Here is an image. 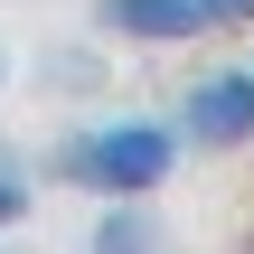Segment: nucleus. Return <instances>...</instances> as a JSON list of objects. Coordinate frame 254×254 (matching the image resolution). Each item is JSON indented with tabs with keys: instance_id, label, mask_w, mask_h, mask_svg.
Segmentation results:
<instances>
[{
	"instance_id": "1",
	"label": "nucleus",
	"mask_w": 254,
	"mask_h": 254,
	"mask_svg": "<svg viewBox=\"0 0 254 254\" xmlns=\"http://www.w3.org/2000/svg\"><path fill=\"white\" fill-rule=\"evenodd\" d=\"M47 170L85 198H160V179L179 170V123L160 113H85L57 132Z\"/></svg>"
},
{
	"instance_id": "2",
	"label": "nucleus",
	"mask_w": 254,
	"mask_h": 254,
	"mask_svg": "<svg viewBox=\"0 0 254 254\" xmlns=\"http://www.w3.org/2000/svg\"><path fill=\"white\" fill-rule=\"evenodd\" d=\"M179 141L189 151H245L254 141V66H207L189 94H179Z\"/></svg>"
},
{
	"instance_id": "3",
	"label": "nucleus",
	"mask_w": 254,
	"mask_h": 254,
	"mask_svg": "<svg viewBox=\"0 0 254 254\" xmlns=\"http://www.w3.org/2000/svg\"><path fill=\"white\" fill-rule=\"evenodd\" d=\"M94 28L132 38V47H189V38L226 28V19H217V0H94Z\"/></svg>"
},
{
	"instance_id": "4",
	"label": "nucleus",
	"mask_w": 254,
	"mask_h": 254,
	"mask_svg": "<svg viewBox=\"0 0 254 254\" xmlns=\"http://www.w3.org/2000/svg\"><path fill=\"white\" fill-rule=\"evenodd\" d=\"M85 254H160V217H151L141 198H104V217H94Z\"/></svg>"
},
{
	"instance_id": "5",
	"label": "nucleus",
	"mask_w": 254,
	"mask_h": 254,
	"mask_svg": "<svg viewBox=\"0 0 254 254\" xmlns=\"http://www.w3.org/2000/svg\"><path fill=\"white\" fill-rule=\"evenodd\" d=\"M28 207H38V170L0 141V236H9V226H28Z\"/></svg>"
},
{
	"instance_id": "6",
	"label": "nucleus",
	"mask_w": 254,
	"mask_h": 254,
	"mask_svg": "<svg viewBox=\"0 0 254 254\" xmlns=\"http://www.w3.org/2000/svg\"><path fill=\"white\" fill-rule=\"evenodd\" d=\"M47 85H104V57H85V47H47Z\"/></svg>"
},
{
	"instance_id": "7",
	"label": "nucleus",
	"mask_w": 254,
	"mask_h": 254,
	"mask_svg": "<svg viewBox=\"0 0 254 254\" xmlns=\"http://www.w3.org/2000/svg\"><path fill=\"white\" fill-rule=\"evenodd\" d=\"M217 19H254V0H217Z\"/></svg>"
},
{
	"instance_id": "8",
	"label": "nucleus",
	"mask_w": 254,
	"mask_h": 254,
	"mask_svg": "<svg viewBox=\"0 0 254 254\" xmlns=\"http://www.w3.org/2000/svg\"><path fill=\"white\" fill-rule=\"evenodd\" d=\"M0 85H9V57H0Z\"/></svg>"
}]
</instances>
